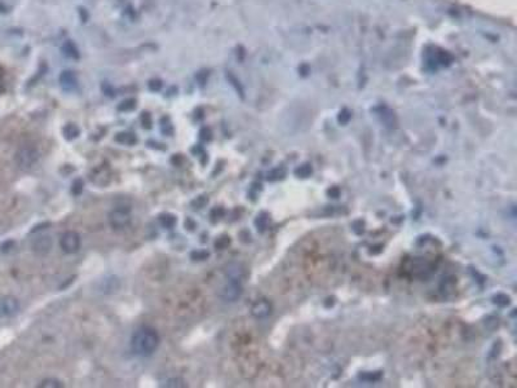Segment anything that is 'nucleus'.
<instances>
[{
    "label": "nucleus",
    "mask_w": 517,
    "mask_h": 388,
    "mask_svg": "<svg viewBox=\"0 0 517 388\" xmlns=\"http://www.w3.org/2000/svg\"><path fill=\"white\" fill-rule=\"evenodd\" d=\"M140 119H141V122H142L143 127L145 128L152 127V118H150V115L148 114V113H143V114L141 115Z\"/></svg>",
    "instance_id": "aec40b11"
},
{
    "label": "nucleus",
    "mask_w": 517,
    "mask_h": 388,
    "mask_svg": "<svg viewBox=\"0 0 517 388\" xmlns=\"http://www.w3.org/2000/svg\"><path fill=\"white\" fill-rule=\"evenodd\" d=\"M159 221H160V224L164 227V228L170 229V228H172L175 224H176V217L171 214H163V215H160Z\"/></svg>",
    "instance_id": "4468645a"
},
{
    "label": "nucleus",
    "mask_w": 517,
    "mask_h": 388,
    "mask_svg": "<svg viewBox=\"0 0 517 388\" xmlns=\"http://www.w3.org/2000/svg\"><path fill=\"white\" fill-rule=\"evenodd\" d=\"M0 91H2V86H0Z\"/></svg>",
    "instance_id": "5701e85b"
},
{
    "label": "nucleus",
    "mask_w": 517,
    "mask_h": 388,
    "mask_svg": "<svg viewBox=\"0 0 517 388\" xmlns=\"http://www.w3.org/2000/svg\"><path fill=\"white\" fill-rule=\"evenodd\" d=\"M63 387L61 382H58L57 379H46L42 382L40 388H58Z\"/></svg>",
    "instance_id": "2eb2a0df"
},
{
    "label": "nucleus",
    "mask_w": 517,
    "mask_h": 388,
    "mask_svg": "<svg viewBox=\"0 0 517 388\" xmlns=\"http://www.w3.org/2000/svg\"><path fill=\"white\" fill-rule=\"evenodd\" d=\"M14 246V242L13 241H7V242H4L2 246H0V251L2 253H7V251H9L12 249V247Z\"/></svg>",
    "instance_id": "412c9836"
},
{
    "label": "nucleus",
    "mask_w": 517,
    "mask_h": 388,
    "mask_svg": "<svg viewBox=\"0 0 517 388\" xmlns=\"http://www.w3.org/2000/svg\"><path fill=\"white\" fill-rule=\"evenodd\" d=\"M226 276L231 281H237L241 282L242 276H243V268L239 264L232 263L226 267Z\"/></svg>",
    "instance_id": "6e6552de"
},
{
    "label": "nucleus",
    "mask_w": 517,
    "mask_h": 388,
    "mask_svg": "<svg viewBox=\"0 0 517 388\" xmlns=\"http://www.w3.org/2000/svg\"><path fill=\"white\" fill-rule=\"evenodd\" d=\"M19 311V303L13 296L0 299V317H12Z\"/></svg>",
    "instance_id": "20e7f679"
},
{
    "label": "nucleus",
    "mask_w": 517,
    "mask_h": 388,
    "mask_svg": "<svg viewBox=\"0 0 517 388\" xmlns=\"http://www.w3.org/2000/svg\"><path fill=\"white\" fill-rule=\"evenodd\" d=\"M81 190H83V181H81V180H75L73 187H71V192H73L74 196H79L81 193Z\"/></svg>",
    "instance_id": "f3484780"
},
{
    "label": "nucleus",
    "mask_w": 517,
    "mask_h": 388,
    "mask_svg": "<svg viewBox=\"0 0 517 388\" xmlns=\"http://www.w3.org/2000/svg\"><path fill=\"white\" fill-rule=\"evenodd\" d=\"M63 133L64 137L70 141V140H74V138H76L79 135H80V130H79V127L76 125L70 123V125H66L65 127H64Z\"/></svg>",
    "instance_id": "9b49d317"
},
{
    "label": "nucleus",
    "mask_w": 517,
    "mask_h": 388,
    "mask_svg": "<svg viewBox=\"0 0 517 388\" xmlns=\"http://www.w3.org/2000/svg\"><path fill=\"white\" fill-rule=\"evenodd\" d=\"M131 344L135 353L140 356H149L159 345V335L154 329L141 328L133 334Z\"/></svg>",
    "instance_id": "f257e3e1"
},
{
    "label": "nucleus",
    "mask_w": 517,
    "mask_h": 388,
    "mask_svg": "<svg viewBox=\"0 0 517 388\" xmlns=\"http://www.w3.org/2000/svg\"><path fill=\"white\" fill-rule=\"evenodd\" d=\"M52 244H53V241L49 236H40L38 238H35L31 243V247H33L34 253H36L38 255H46L51 251Z\"/></svg>",
    "instance_id": "0eeeda50"
},
{
    "label": "nucleus",
    "mask_w": 517,
    "mask_h": 388,
    "mask_svg": "<svg viewBox=\"0 0 517 388\" xmlns=\"http://www.w3.org/2000/svg\"><path fill=\"white\" fill-rule=\"evenodd\" d=\"M110 224L114 227L115 229H123L128 226L130 223V214L125 210H114L110 214Z\"/></svg>",
    "instance_id": "423d86ee"
},
{
    "label": "nucleus",
    "mask_w": 517,
    "mask_h": 388,
    "mask_svg": "<svg viewBox=\"0 0 517 388\" xmlns=\"http://www.w3.org/2000/svg\"><path fill=\"white\" fill-rule=\"evenodd\" d=\"M241 282L229 280L228 285L221 290V298L226 301H236L241 296Z\"/></svg>",
    "instance_id": "39448f33"
},
{
    "label": "nucleus",
    "mask_w": 517,
    "mask_h": 388,
    "mask_svg": "<svg viewBox=\"0 0 517 388\" xmlns=\"http://www.w3.org/2000/svg\"><path fill=\"white\" fill-rule=\"evenodd\" d=\"M192 258L194 260H204V259L209 258V253L207 251H194V253H192Z\"/></svg>",
    "instance_id": "6ab92c4d"
},
{
    "label": "nucleus",
    "mask_w": 517,
    "mask_h": 388,
    "mask_svg": "<svg viewBox=\"0 0 517 388\" xmlns=\"http://www.w3.org/2000/svg\"><path fill=\"white\" fill-rule=\"evenodd\" d=\"M135 106H136L135 100H126L125 103L119 105V110H122V112H130V110L135 109Z\"/></svg>",
    "instance_id": "dca6fc26"
},
{
    "label": "nucleus",
    "mask_w": 517,
    "mask_h": 388,
    "mask_svg": "<svg viewBox=\"0 0 517 388\" xmlns=\"http://www.w3.org/2000/svg\"><path fill=\"white\" fill-rule=\"evenodd\" d=\"M64 51H65V54L68 57L74 58V60H78L79 58V51L75 47V44H73L71 42H66L65 46H64Z\"/></svg>",
    "instance_id": "ddd939ff"
},
{
    "label": "nucleus",
    "mask_w": 517,
    "mask_h": 388,
    "mask_svg": "<svg viewBox=\"0 0 517 388\" xmlns=\"http://www.w3.org/2000/svg\"><path fill=\"white\" fill-rule=\"evenodd\" d=\"M162 81L160 80H150L149 81V88L153 91H159L162 88Z\"/></svg>",
    "instance_id": "4be33fe9"
},
{
    "label": "nucleus",
    "mask_w": 517,
    "mask_h": 388,
    "mask_svg": "<svg viewBox=\"0 0 517 388\" xmlns=\"http://www.w3.org/2000/svg\"><path fill=\"white\" fill-rule=\"evenodd\" d=\"M61 249L66 254H75L80 249V236L76 232H66L61 237Z\"/></svg>",
    "instance_id": "7ed1b4c3"
},
{
    "label": "nucleus",
    "mask_w": 517,
    "mask_h": 388,
    "mask_svg": "<svg viewBox=\"0 0 517 388\" xmlns=\"http://www.w3.org/2000/svg\"><path fill=\"white\" fill-rule=\"evenodd\" d=\"M39 159V152L35 147L26 145L16 153V162L22 170H30Z\"/></svg>",
    "instance_id": "f03ea898"
},
{
    "label": "nucleus",
    "mask_w": 517,
    "mask_h": 388,
    "mask_svg": "<svg viewBox=\"0 0 517 388\" xmlns=\"http://www.w3.org/2000/svg\"><path fill=\"white\" fill-rule=\"evenodd\" d=\"M269 313H271V305H269L268 301L265 300L259 301V303H256L254 307H252V315L257 318L266 317Z\"/></svg>",
    "instance_id": "1a4fd4ad"
},
{
    "label": "nucleus",
    "mask_w": 517,
    "mask_h": 388,
    "mask_svg": "<svg viewBox=\"0 0 517 388\" xmlns=\"http://www.w3.org/2000/svg\"><path fill=\"white\" fill-rule=\"evenodd\" d=\"M115 140H117L118 142H120V144L125 145H133L136 141H137L133 133H118V135L115 136Z\"/></svg>",
    "instance_id": "f8f14e48"
},
{
    "label": "nucleus",
    "mask_w": 517,
    "mask_h": 388,
    "mask_svg": "<svg viewBox=\"0 0 517 388\" xmlns=\"http://www.w3.org/2000/svg\"><path fill=\"white\" fill-rule=\"evenodd\" d=\"M164 387H184V380L180 379V378H175V379L168 380Z\"/></svg>",
    "instance_id": "a211bd4d"
},
{
    "label": "nucleus",
    "mask_w": 517,
    "mask_h": 388,
    "mask_svg": "<svg viewBox=\"0 0 517 388\" xmlns=\"http://www.w3.org/2000/svg\"><path fill=\"white\" fill-rule=\"evenodd\" d=\"M60 81L64 90L66 91H71L76 86V78L71 71H64L60 76Z\"/></svg>",
    "instance_id": "9d476101"
}]
</instances>
